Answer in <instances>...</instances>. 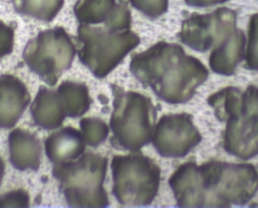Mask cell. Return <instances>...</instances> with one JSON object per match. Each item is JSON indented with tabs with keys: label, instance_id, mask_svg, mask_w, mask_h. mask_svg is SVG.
<instances>
[{
	"label": "cell",
	"instance_id": "8",
	"mask_svg": "<svg viewBox=\"0 0 258 208\" xmlns=\"http://www.w3.org/2000/svg\"><path fill=\"white\" fill-rule=\"evenodd\" d=\"M133 7L152 18H156L166 12L168 0H131Z\"/></svg>",
	"mask_w": 258,
	"mask_h": 208
},
{
	"label": "cell",
	"instance_id": "2",
	"mask_svg": "<svg viewBox=\"0 0 258 208\" xmlns=\"http://www.w3.org/2000/svg\"><path fill=\"white\" fill-rule=\"evenodd\" d=\"M236 29V12L224 7L206 15H191L183 21L180 35L191 48L206 51L221 45Z\"/></svg>",
	"mask_w": 258,
	"mask_h": 208
},
{
	"label": "cell",
	"instance_id": "6",
	"mask_svg": "<svg viewBox=\"0 0 258 208\" xmlns=\"http://www.w3.org/2000/svg\"><path fill=\"white\" fill-rule=\"evenodd\" d=\"M14 9L21 15L50 22L63 7V0H12Z\"/></svg>",
	"mask_w": 258,
	"mask_h": 208
},
{
	"label": "cell",
	"instance_id": "10",
	"mask_svg": "<svg viewBox=\"0 0 258 208\" xmlns=\"http://www.w3.org/2000/svg\"><path fill=\"white\" fill-rule=\"evenodd\" d=\"M229 0H185L186 4L192 7H207L214 5L222 4Z\"/></svg>",
	"mask_w": 258,
	"mask_h": 208
},
{
	"label": "cell",
	"instance_id": "3",
	"mask_svg": "<svg viewBox=\"0 0 258 208\" xmlns=\"http://www.w3.org/2000/svg\"><path fill=\"white\" fill-rule=\"evenodd\" d=\"M73 51L74 47L68 33L62 27H56L41 32L30 39L24 50V57L29 66H38L70 57Z\"/></svg>",
	"mask_w": 258,
	"mask_h": 208
},
{
	"label": "cell",
	"instance_id": "1",
	"mask_svg": "<svg viewBox=\"0 0 258 208\" xmlns=\"http://www.w3.org/2000/svg\"><path fill=\"white\" fill-rule=\"evenodd\" d=\"M223 118H227L225 149L243 159L258 154V89L248 88L244 94L236 89L220 92Z\"/></svg>",
	"mask_w": 258,
	"mask_h": 208
},
{
	"label": "cell",
	"instance_id": "5",
	"mask_svg": "<svg viewBox=\"0 0 258 208\" xmlns=\"http://www.w3.org/2000/svg\"><path fill=\"white\" fill-rule=\"evenodd\" d=\"M120 8L115 0H79L74 12L82 24L98 25L113 22Z\"/></svg>",
	"mask_w": 258,
	"mask_h": 208
},
{
	"label": "cell",
	"instance_id": "7",
	"mask_svg": "<svg viewBox=\"0 0 258 208\" xmlns=\"http://www.w3.org/2000/svg\"><path fill=\"white\" fill-rule=\"evenodd\" d=\"M245 54L248 68L258 71V13L254 14L250 19L248 44Z\"/></svg>",
	"mask_w": 258,
	"mask_h": 208
},
{
	"label": "cell",
	"instance_id": "9",
	"mask_svg": "<svg viewBox=\"0 0 258 208\" xmlns=\"http://www.w3.org/2000/svg\"><path fill=\"white\" fill-rule=\"evenodd\" d=\"M14 36L13 29L0 21V57L12 52Z\"/></svg>",
	"mask_w": 258,
	"mask_h": 208
},
{
	"label": "cell",
	"instance_id": "4",
	"mask_svg": "<svg viewBox=\"0 0 258 208\" xmlns=\"http://www.w3.org/2000/svg\"><path fill=\"white\" fill-rule=\"evenodd\" d=\"M245 42L244 32L236 29L230 37L212 51L210 57L212 69L224 75L233 74L238 63L245 57Z\"/></svg>",
	"mask_w": 258,
	"mask_h": 208
}]
</instances>
